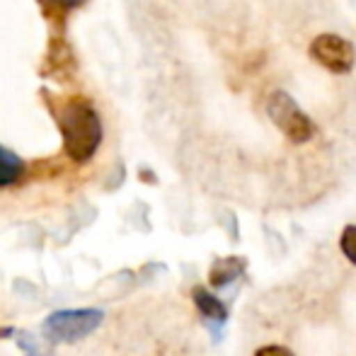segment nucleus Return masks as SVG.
Returning <instances> with one entry per match:
<instances>
[{"label": "nucleus", "mask_w": 356, "mask_h": 356, "mask_svg": "<svg viewBox=\"0 0 356 356\" xmlns=\"http://www.w3.org/2000/svg\"><path fill=\"white\" fill-rule=\"evenodd\" d=\"M339 250L349 262L356 267V225H347L339 235Z\"/></svg>", "instance_id": "8"}, {"label": "nucleus", "mask_w": 356, "mask_h": 356, "mask_svg": "<svg viewBox=\"0 0 356 356\" xmlns=\"http://www.w3.org/2000/svg\"><path fill=\"white\" fill-rule=\"evenodd\" d=\"M245 269H248L245 257H220L216 259L211 272H209V284L213 289H223V286L233 284L238 277H243Z\"/></svg>", "instance_id": "5"}, {"label": "nucleus", "mask_w": 356, "mask_h": 356, "mask_svg": "<svg viewBox=\"0 0 356 356\" xmlns=\"http://www.w3.org/2000/svg\"><path fill=\"white\" fill-rule=\"evenodd\" d=\"M58 129L63 148L75 163H85L97 153L102 143V119L88 99H68L58 109Z\"/></svg>", "instance_id": "1"}, {"label": "nucleus", "mask_w": 356, "mask_h": 356, "mask_svg": "<svg viewBox=\"0 0 356 356\" xmlns=\"http://www.w3.org/2000/svg\"><path fill=\"white\" fill-rule=\"evenodd\" d=\"M102 313L99 310H58L44 323V332L54 342H78L99 327Z\"/></svg>", "instance_id": "3"}, {"label": "nucleus", "mask_w": 356, "mask_h": 356, "mask_svg": "<svg viewBox=\"0 0 356 356\" xmlns=\"http://www.w3.org/2000/svg\"><path fill=\"white\" fill-rule=\"evenodd\" d=\"M192 298H194V305H197L199 313H202L204 318L213 320V323H225V320H228V308H225V303L220 298H216L209 289L194 286Z\"/></svg>", "instance_id": "6"}, {"label": "nucleus", "mask_w": 356, "mask_h": 356, "mask_svg": "<svg viewBox=\"0 0 356 356\" xmlns=\"http://www.w3.org/2000/svg\"><path fill=\"white\" fill-rule=\"evenodd\" d=\"M24 175V163L15 153H10L8 148L0 145V189L13 187L22 179Z\"/></svg>", "instance_id": "7"}, {"label": "nucleus", "mask_w": 356, "mask_h": 356, "mask_svg": "<svg viewBox=\"0 0 356 356\" xmlns=\"http://www.w3.org/2000/svg\"><path fill=\"white\" fill-rule=\"evenodd\" d=\"M85 0H44V5L47 8H54V10H61V13H66V10H73L78 8V5H83Z\"/></svg>", "instance_id": "10"}, {"label": "nucleus", "mask_w": 356, "mask_h": 356, "mask_svg": "<svg viewBox=\"0 0 356 356\" xmlns=\"http://www.w3.org/2000/svg\"><path fill=\"white\" fill-rule=\"evenodd\" d=\"M308 54L320 68H325V71H330L334 75L349 73L356 63L354 44L349 42V39L339 37V34H330V32L318 34V37L310 42Z\"/></svg>", "instance_id": "4"}, {"label": "nucleus", "mask_w": 356, "mask_h": 356, "mask_svg": "<svg viewBox=\"0 0 356 356\" xmlns=\"http://www.w3.org/2000/svg\"><path fill=\"white\" fill-rule=\"evenodd\" d=\"M254 356H293V352L282 347V344H267V347H259Z\"/></svg>", "instance_id": "9"}, {"label": "nucleus", "mask_w": 356, "mask_h": 356, "mask_svg": "<svg viewBox=\"0 0 356 356\" xmlns=\"http://www.w3.org/2000/svg\"><path fill=\"white\" fill-rule=\"evenodd\" d=\"M267 114L291 143H308L315 136V124L284 90H274L267 97Z\"/></svg>", "instance_id": "2"}]
</instances>
